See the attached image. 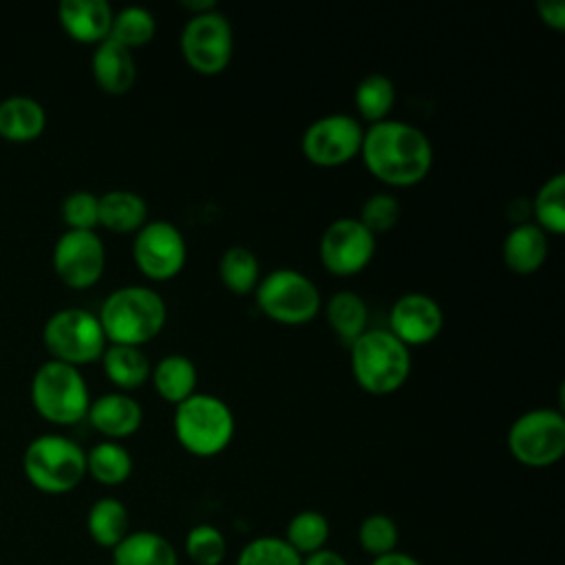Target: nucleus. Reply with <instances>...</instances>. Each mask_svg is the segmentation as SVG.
<instances>
[{
	"label": "nucleus",
	"instance_id": "1",
	"mask_svg": "<svg viewBox=\"0 0 565 565\" xmlns=\"http://www.w3.org/2000/svg\"><path fill=\"white\" fill-rule=\"evenodd\" d=\"M360 157L369 174L380 183L411 188L428 177L435 152L422 128L388 117L364 128Z\"/></svg>",
	"mask_w": 565,
	"mask_h": 565
},
{
	"label": "nucleus",
	"instance_id": "19",
	"mask_svg": "<svg viewBox=\"0 0 565 565\" xmlns=\"http://www.w3.org/2000/svg\"><path fill=\"white\" fill-rule=\"evenodd\" d=\"M550 236L536 227L534 223H519L514 225L501 247L503 263L510 271L519 276H530L543 267L550 254Z\"/></svg>",
	"mask_w": 565,
	"mask_h": 565
},
{
	"label": "nucleus",
	"instance_id": "5",
	"mask_svg": "<svg viewBox=\"0 0 565 565\" xmlns=\"http://www.w3.org/2000/svg\"><path fill=\"white\" fill-rule=\"evenodd\" d=\"M22 472L35 490L66 494L86 477V450L57 433L38 435L24 448Z\"/></svg>",
	"mask_w": 565,
	"mask_h": 565
},
{
	"label": "nucleus",
	"instance_id": "11",
	"mask_svg": "<svg viewBox=\"0 0 565 565\" xmlns=\"http://www.w3.org/2000/svg\"><path fill=\"white\" fill-rule=\"evenodd\" d=\"M364 128L347 113H331L313 119L300 139L302 154L318 168H340L360 157Z\"/></svg>",
	"mask_w": 565,
	"mask_h": 565
},
{
	"label": "nucleus",
	"instance_id": "26",
	"mask_svg": "<svg viewBox=\"0 0 565 565\" xmlns=\"http://www.w3.org/2000/svg\"><path fill=\"white\" fill-rule=\"evenodd\" d=\"M86 530L95 545L113 550L130 532L128 508L115 497L97 499L88 508Z\"/></svg>",
	"mask_w": 565,
	"mask_h": 565
},
{
	"label": "nucleus",
	"instance_id": "38",
	"mask_svg": "<svg viewBox=\"0 0 565 565\" xmlns=\"http://www.w3.org/2000/svg\"><path fill=\"white\" fill-rule=\"evenodd\" d=\"M536 13L541 22L554 31L565 29V2L563 0H539Z\"/></svg>",
	"mask_w": 565,
	"mask_h": 565
},
{
	"label": "nucleus",
	"instance_id": "28",
	"mask_svg": "<svg viewBox=\"0 0 565 565\" xmlns=\"http://www.w3.org/2000/svg\"><path fill=\"white\" fill-rule=\"evenodd\" d=\"M353 104L358 115L371 124L388 119L393 106H395V84L384 73H369L364 75L355 90H353Z\"/></svg>",
	"mask_w": 565,
	"mask_h": 565
},
{
	"label": "nucleus",
	"instance_id": "22",
	"mask_svg": "<svg viewBox=\"0 0 565 565\" xmlns=\"http://www.w3.org/2000/svg\"><path fill=\"white\" fill-rule=\"evenodd\" d=\"M113 565H179V556L163 534L137 530L113 547Z\"/></svg>",
	"mask_w": 565,
	"mask_h": 565
},
{
	"label": "nucleus",
	"instance_id": "3",
	"mask_svg": "<svg viewBox=\"0 0 565 565\" xmlns=\"http://www.w3.org/2000/svg\"><path fill=\"white\" fill-rule=\"evenodd\" d=\"M351 375L369 395H391L399 391L413 369L411 349L388 329H366L349 347Z\"/></svg>",
	"mask_w": 565,
	"mask_h": 565
},
{
	"label": "nucleus",
	"instance_id": "12",
	"mask_svg": "<svg viewBox=\"0 0 565 565\" xmlns=\"http://www.w3.org/2000/svg\"><path fill=\"white\" fill-rule=\"evenodd\" d=\"M188 260V243L170 221H148L132 238V263L141 276L154 282L181 274Z\"/></svg>",
	"mask_w": 565,
	"mask_h": 565
},
{
	"label": "nucleus",
	"instance_id": "32",
	"mask_svg": "<svg viewBox=\"0 0 565 565\" xmlns=\"http://www.w3.org/2000/svg\"><path fill=\"white\" fill-rule=\"evenodd\" d=\"M331 527L322 512L318 510H302L294 514L285 530V541L300 554L309 556L318 550H322L329 541Z\"/></svg>",
	"mask_w": 565,
	"mask_h": 565
},
{
	"label": "nucleus",
	"instance_id": "35",
	"mask_svg": "<svg viewBox=\"0 0 565 565\" xmlns=\"http://www.w3.org/2000/svg\"><path fill=\"white\" fill-rule=\"evenodd\" d=\"M397 539H399V530L395 521L388 514H380V512L364 516L358 530V541L362 550L373 558L395 552Z\"/></svg>",
	"mask_w": 565,
	"mask_h": 565
},
{
	"label": "nucleus",
	"instance_id": "18",
	"mask_svg": "<svg viewBox=\"0 0 565 565\" xmlns=\"http://www.w3.org/2000/svg\"><path fill=\"white\" fill-rule=\"evenodd\" d=\"M90 73L102 93L126 95L137 79L135 55L126 46L106 38L90 55Z\"/></svg>",
	"mask_w": 565,
	"mask_h": 565
},
{
	"label": "nucleus",
	"instance_id": "36",
	"mask_svg": "<svg viewBox=\"0 0 565 565\" xmlns=\"http://www.w3.org/2000/svg\"><path fill=\"white\" fill-rule=\"evenodd\" d=\"M402 216V203L391 192H375L371 194L360 210L358 221L377 238L380 234L391 232Z\"/></svg>",
	"mask_w": 565,
	"mask_h": 565
},
{
	"label": "nucleus",
	"instance_id": "29",
	"mask_svg": "<svg viewBox=\"0 0 565 565\" xmlns=\"http://www.w3.org/2000/svg\"><path fill=\"white\" fill-rule=\"evenodd\" d=\"M260 276V263L249 247L234 245L221 254L218 278L227 291L236 296L254 294Z\"/></svg>",
	"mask_w": 565,
	"mask_h": 565
},
{
	"label": "nucleus",
	"instance_id": "13",
	"mask_svg": "<svg viewBox=\"0 0 565 565\" xmlns=\"http://www.w3.org/2000/svg\"><path fill=\"white\" fill-rule=\"evenodd\" d=\"M377 238L353 216H340L331 221L318 245L322 267L338 276L349 278L364 271L375 256Z\"/></svg>",
	"mask_w": 565,
	"mask_h": 565
},
{
	"label": "nucleus",
	"instance_id": "14",
	"mask_svg": "<svg viewBox=\"0 0 565 565\" xmlns=\"http://www.w3.org/2000/svg\"><path fill=\"white\" fill-rule=\"evenodd\" d=\"M55 276L71 289H88L106 269V247L97 232L66 230L57 236L51 254Z\"/></svg>",
	"mask_w": 565,
	"mask_h": 565
},
{
	"label": "nucleus",
	"instance_id": "9",
	"mask_svg": "<svg viewBox=\"0 0 565 565\" xmlns=\"http://www.w3.org/2000/svg\"><path fill=\"white\" fill-rule=\"evenodd\" d=\"M510 455L527 468H550L565 455V417L556 408H530L508 428Z\"/></svg>",
	"mask_w": 565,
	"mask_h": 565
},
{
	"label": "nucleus",
	"instance_id": "20",
	"mask_svg": "<svg viewBox=\"0 0 565 565\" xmlns=\"http://www.w3.org/2000/svg\"><path fill=\"white\" fill-rule=\"evenodd\" d=\"M46 128L44 106L29 95H11L0 102V137L11 143H31Z\"/></svg>",
	"mask_w": 565,
	"mask_h": 565
},
{
	"label": "nucleus",
	"instance_id": "21",
	"mask_svg": "<svg viewBox=\"0 0 565 565\" xmlns=\"http://www.w3.org/2000/svg\"><path fill=\"white\" fill-rule=\"evenodd\" d=\"M154 393L168 404H181L196 393L199 371L196 364L183 353H168L150 369Z\"/></svg>",
	"mask_w": 565,
	"mask_h": 565
},
{
	"label": "nucleus",
	"instance_id": "31",
	"mask_svg": "<svg viewBox=\"0 0 565 565\" xmlns=\"http://www.w3.org/2000/svg\"><path fill=\"white\" fill-rule=\"evenodd\" d=\"M154 33H157V20L152 11H148L146 7L132 4V7H124L113 15L108 38L126 46L128 51H132V49L146 46L154 38Z\"/></svg>",
	"mask_w": 565,
	"mask_h": 565
},
{
	"label": "nucleus",
	"instance_id": "25",
	"mask_svg": "<svg viewBox=\"0 0 565 565\" xmlns=\"http://www.w3.org/2000/svg\"><path fill=\"white\" fill-rule=\"evenodd\" d=\"M324 318L335 338L351 347L369 329V307L358 291L340 289L324 302Z\"/></svg>",
	"mask_w": 565,
	"mask_h": 565
},
{
	"label": "nucleus",
	"instance_id": "40",
	"mask_svg": "<svg viewBox=\"0 0 565 565\" xmlns=\"http://www.w3.org/2000/svg\"><path fill=\"white\" fill-rule=\"evenodd\" d=\"M371 565H422L415 556L411 554H404V552H388L384 556H377L371 561Z\"/></svg>",
	"mask_w": 565,
	"mask_h": 565
},
{
	"label": "nucleus",
	"instance_id": "24",
	"mask_svg": "<svg viewBox=\"0 0 565 565\" xmlns=\"http://www.w3.org/2000/svg\"><path fill=\"white\" fill-rule=\"evenodd\" d=\"M99 362L106 380L121 393H130L150 380L152 364L139 347L106 344Z\"/></svg>",
	"mask_w": 565,
	"mask_h": 565
},
{
	"label": "nucleus",
	"instance_id": "41",
	"mask_svg": "<svg viewBox=\"0 0 565 565\" xmlns=\"http://www.w3.org/2000/svg\"><path fill=\"white\" fill-rule=\"evenodd\" d=\"M181 9H185L190 15H201V13H207V11H214L218 9L214 0H183L181 2Z\"/></svg>",
	"mask_w": 565,
	"mask_h": 565
},
{
	"label": "nucleus",
	"instance_id": "7",
	"mask_svg": "<svg viewBox=\"0 0 565 565\" xmlns=\"http://www.w3.org/2000/svg\"><path fill=\"white\" fill-rule=\"evenodd\" d=\"M254 298L271 322L285 327L307 324L322 309L318 285L307 274L291 267H278L260 276Z\"/></svg>",
	"mask_w": 565,
	"mask_h": 565
},
{
	"label": "nucleus",
	"instance_id": "34",
	"mask_svg": "<svg viewBox=\"0 0 565 565\" xmlns=\"http://www.w3.org/2000/svg\"><path fill=\"white\" fill-rule=\"evenodd\" d=\"M185 556L194 565H221L227 556V541L218 527L199 523L185 534Z\"/></svg>",
	"mask_w": 565,
	"mask_h": 565
},
{
	"label": "nucleus",
	"instance_id": "27",
	"mask_svg": "<svg viewBox=\"0 0 565 565\" xmlns=\"http://www.w3.org/2000/svg\"><path fill=\"white\" fill-rule=\"evenodd\" d=\"M132 472V457L119 441L104 439L86 452V475L102 486H119Z\"/></svg>",
	"mask_w": 565,
	"mask_h": 565
},
{
	"label": "nucleus",
	"instance_id": "39",
	"mask_svg": "<svg viewBox=\"0 0 565 565\" xmlns=\"http://www.w3.org/2000/svg\"><path fill=\"white\" fill-rule=\"evenodd\" d=\"M302 565H349V563L340 552L322 547L309 556H302Z\"/></svg>",
	"mask_w": 565,
	"mask_h": 565
},
{
	"label": "nucleus",
	"instance_id": "10",
	"mask_svg": "<svg viewBox=\"0 0 565 565\" xmlns=\"http://www.w3.org/2000/svg\"><path fill=\"white\" fill-rule=\"evenodd\" d=\"M179 49L185 64L199 75H218L227 68L234 53V31L218 11L190 15L179 35Z\"/></svg>",
	"mask_w": 565,
	"mask_h": 565
},
{
	"label": "nucleus",
	"instance_id": "8",
	"mask_svg": "<svg viewBox=\"0 0 565 565\" xmlns=\"http://www.w3.org/2000/svg\"><path fill=\"white\" fill-rule=\"evenodd\" d=\"M42 344L51 355L49 360L79 369L97 362L108 342L97 313L79 307H66L46 318L42 327Z\"/></svg>",
	"mask_w": 565,
	"mask_h": 565
},
{
	"label": "nucleus",
	"instance_id": "30",
	"mask_svg": "<svg viewBox=\"0 0 565 565\" xmlns=\"http://www.w3.org/2000/svg\"><path fill=\"white\" fill-rule=\"evenodd\" d=\"M534 225L547 236H561L565 232V174L556 172L536 190L532 201Z\"/></svg>",
	"mask_w": 565,
	"mask_h": 565
},
{
	"label": "nucleus",
	"instance_id": "23",
	"mask_svg": "<svg viewBox=\"0 0 565 565\" xmlns=\"http://www.w3.org/2000/svg\"><path fill=\"white\" fill-rule=\"evenodd\" d=\"M148 223V203L132 190L99 194V225L113 234H135Z\"/></svg>",
	"mask_w": 565,
	"mask_h": 565
},
{
	"label": "nucleus",
	"instance_id": "33",
	"mask_svg": "<svg viewBox=\"0 0 565 565\" xmlns=\"http://www.w3.org/2000/svg\"><path fill=\"white\" fill-rule=\"evenodd\" d=\"M236 565H302V556L282 536H256L241 550Z\"/></svg>",
	"mask_w": 565,
	"mask_h": 565
},
{
	"label": "nucleus",
	"instance_id": "37",
	"mask_svg": "<svg viewBox=\"0 0 565 565\" xmlns=\"http://www.w3.org/2000/svg\"><path fill=\"white\" fill-rule=\"evenodd\" d=\"M60 216L66 230L95 232L99 225V196L88 190H75L64 196L60 205Z\"/></svg>",
	"mask_w": 565,
	"mask_h": 565
},
{
	"label": "nucleus",
	"instance_id": "15",
	"mask_svg": "<svg viewBox=\"0 0 565 565\" xmlns=\"http://www.w3.org/2000/svg\"><path fill=\"white\" fill-rule=\"evenodd\" d=\"M444 311L439 302L422 291L402 294L388 311V331L408 349L424 347L439 338Z\"/></svg>",
	"mask_w": 565,
	"mask_h": 565
},
{
	"label": "nucleus",
	"instance_id": "16",
	"mask_svg": "<svg viewBox=\"0 0 565 565\" xmlns=\"http://www.w3.org/2000/svg\"><path fill=\"white\" fill-rule=\"evenodd\" d=\"M86 419L104 439L119 441L141 428L143 408L130 393L110 391L90 399Z\"/></svg>",
	"mask_w": 565,
	"mask_h": 565
},
{
	"label": "nucleus",
	"instance_id": "2",
	"mask_svg": "<svg viewBox=\"0 0 565 565\" xmlns=\"http://www.w3.org/2000/svg\"><path fill=\"white\" fill-rule=\"evenodd\" d=\"M97 320L108 344L141 349L163 331L168 307L157 289L148 285H124L106 296Z\"/></svg>",
	"mask_w": 565,
	"mask_h": 565
},
{
	"label": "nucleus",
	"instance_id": "17",
	"mask_svg": "<svg viewBox=\"0 0 565 565\" xmlns=\"http://www.w3.org/2000/svg\"><path fill=\"white\" fill-rule=\"evenodd\" d=\"M113 7L106 0H62L57 4V22L62 31L79 44L97 46L110 35Z\"/></svg>",
	"mask_w": 565,
	"mask_h": 565
},
{
	"label": "nucleus",
	"instance_id": "6",
	"mask_svg": "<svg viewBox=\"0 0 565 565\" xmlns=\"http://www.w3.org/2000/svg\"><path fill=\"white\" fill-rule=\"evenodd\" d=\"M31 404L44 422L73 426L86 419L90 406L88 384L77 366L46 360L31 377Z\"/></svg>",
	"mask_w": 565,
	"mask_h": 565
},
{
	"label": "nucleus",
	"instance_id": "4",
	"mask_svg": "<svg viewBox=\"0 0 565 565\" xmlns=\"http://www.w3.org/2000/svg\"><path fill=\"white\" fill-rule=\"evenodd\" d=\"M172 430L185 452L194 457H216L232 444L236 419L221 397L196 391L174 406Z\"/></svg>",
	"mask_w": 565,
	"mask_h": 565
}]
</instances>
